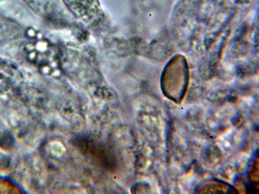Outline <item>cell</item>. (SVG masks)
Listing matches in <instances>:
<instances>
[{
  "mask_svg": "<svg viewBox=\"0 0 259 194\" xmlns=\"http://www.w3.org/2000/svg\"><path fill=\"white\" fill-rule=\"evenodd\" d=\"M13 67L0 60V93L7 91L12 85L9 71Z\"/></svg>",
  "mask_w": 259,
  "mask_h": 194,
  "instance_id": "5b68a950",
  "label": "cell"
},
{
  "mask_svg": "<svg viewBox=\"0 0 259 194\" xmlns=\"http://www.w3.org/2000/svg\"><path fill=\"white\" fill-rule=\"evenodd\" d=\"M29 61L42 73L50 74L61 69V63L56 48L46 40H38L28 44L25 48Z\"/></svg>",
  "mask_w": 259,
  "mask_h": 194,
  "instance_id": "7a4b0ae2",
  "label": "cell"
},
{
  "mask_svg": "<svg viewBox=\"0 0 259 194\" xmlns=\"http://www.w3.org/2000/svg\"><path fill=\"white\" fill-rule=\"evenodd\" d=\"M34 12L46 20L57 22L59 20L56 0H22Z\"/></svg>",
  "mask_w": 259,
  "mask_h": 194,
  "instance_id": "3957f363",
  "label": "cell"
},
{
  "mask_svg": "<svg viewBox=\"0 0 259 194\" xmlns=\"http://www.w3.org/2000/svg\"><path fill=\"white\" fill-rule=\"evenodd\" d=\"M71 142L82 154L106 170L112 171L116 169L118 165L116 154L106 142L87 134L75 136Z\"/></svg>",
  "mask_w": 259,
  "mask_h": 194,
  "instance_id": "6da1fadb",
  "label": "cell"
},
{
  "mask_svg": "<svg viewBox=\"0 0 259 194\" xmlns=\"http://www.w3.org/2000/svg\"><path fill=\"white\" fill-rule=\"evenodd\" d=\"M22 32L21 26L0 10V44L17 39Z\"/></svg>",
  "mask_w": 259,
  "mask_h": 194,
  "instance_id": "277c9868",
  "label": "cell"
}]
</instances>
